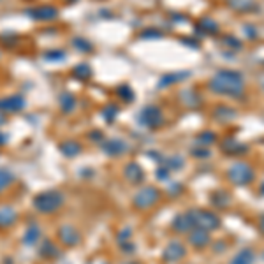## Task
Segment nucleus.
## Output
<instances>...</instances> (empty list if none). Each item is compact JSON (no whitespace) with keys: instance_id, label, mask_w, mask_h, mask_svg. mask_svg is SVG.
<instances>
[{"instance_id":"34","label":"nucleus","mask_w":264,"mask_h":264,"mask_svg":"<svg viewBox=\"0 0 264 264\" xmlns=\"http://www.w3.org/2000/svg\"><path fill=\"white\" fill-rule=\"evenodd\" d=\"M4 141H6V138H4V136H0V144H2Z\"/></svg>"},{"instance_id":"5","label":"nucleus","mask_w":264,"mask_h":264,"mask_svg":"<svg viewBox=\"0 0 264 264\" xmlns=\"http://www.w3.org/2000/svg\"><path fill=\"white\" fill-rule=\"evenodd\" d=\"M160 199V192L154 187H144L134 196V206L138 210H150Z\"/></svg>"},{"instance_id":"1","label":"nucleus","mask_w":264,"mask_h":264,"mask_svg":"<svg viewBox=\"0 0 264 264\" xmlns=\"http://www.w3.org/2000/svg\"><path fill=\"white\" fill-rule=\"evenodd\" d=\"M210 88L215 93L228 97L243 96V76L236 71H220L210 81Z\"/></svg>"},{"instance_id":"19","label":"nucleus","mask_w":264,"mask_h":264,"mask_svg":"<svg viewBox=\"0 0 264 264\" xmlns=\"http://www.w3.org/2000/svg\"><path fill=\"white\" fill-rule=\"evenodd\" d=\"M60 152L65 157H74V155H78L81 152V146L76 141H67V143H62Z\"/></svg>"},{"instance_id":"14","label":"nucleus","mask_w":264,"mask_h":264,"mask_svg":"<svg viewBox=\"0 0 264 264\" xmlns=\"http://www.w3.org/2000/svg\"><path fill=\"white\" fill-rule=\"evenodd\" d=\"M16 222V212L12 208H0V229L11 228Z\"/></svg>"},{"instance_id":"11","label":"nucleus","mask_w":264,"mask_h":264,"mask_svg":"<svg viewBox=\"0 0 264 264\" xmlns=\"http://www.w3.org/2000/svg\"><path fill=\"white\" fill-rule=\"evenodd\" d=\"M188 240H191V243L194 247H199V249H203V247H206L210 243V234H208V231L197 228V229L191 231V236H188Z\"/></svg>"},{"instance_id":"4","label":"nucleus","mask_w":264,"mask_h":264,"mask_svg":"<svg viewBox=\"0 0 264 264\" xmlns=\"http://www.w3.org/2000/svg\"><path fill=\"white\" fill-rule=\"evenodd\" d=\"M228 176L234 185H247L254 180V171L247 162H236L229 169Z\"/></svg>"},{"instance_id":"17","label":"nucleus","mask_w":264,"mask_h":264,"mask_svg":"<svg viewBox=\"0 0 264 264\" xmlns=\"http://www.w3.org/2000/svg\"><path fill=\"white\" fill-rule=\"evenodd\" d=\"M210 199H212V203L218 206V208H225V206H229L231 203V196L225 191H215Z\"/></svg>"},{"instance_id":"2","label":"nucleus","mask_w":264,"mask_h":264,"mask_svg":"<svg viewBox=\"0 0 264 264\" xmlns=\"http://www.w3.org/2000/svg\"><path fill=\"white\" fill-rule=\"evenodd\" d=\"M34 204L37 212L41 213H53L55 210H59L64 204V196L59 191H48L43 192L34 199Z\"/></svg>"},{"instance_id":"13","label":"nucleus","mask_w":264,"mask_h":264,"mask_svg":"<svg viewBox=\"0 0 264 264\" xmlns=\"http://www.w3.org/2000/svg\"><path fill=\"white\" fill-rule=\"evenodd\" d=\"M30 14L34 16L35 20H53V18H56L59 16V11L56 9H53V7H49V6H43V7H39V9H35V11H30Z\"/></svg>"},{"instance_id":"16","label":"nucleus","mask_w":264,"mask_h":264,"mask_svg":"<svg viewBox=\"0 0 264 264\" xmlns=\"http://www.w3.org/2000/svg\"><path fill=\"white\" fill-rule=\"evenodd\" d=\"M222 150H224L225 154H229V155H238V154H243V152H247V148L243 146L241 143H238L236 139H225Z\"/></svg>"},{"instance_id":"7","label":"nucleus","mask_w":264,"mask_h":264,"mask_svg":"<svg viewBox=\"0 0 264 264\" xmlns=\"http://www.w3.org/2000/svg\"><path fill=\"white\" fill-rule=\"evenodd\" d=\"M185 254H187L185 252V247L178 241H173V243H169L166 247V250H164V261L178 262L185 257Z\"/></svg>"},{"instance_id":"28","label":"nucleus","mask_w":264,"mask_h":264,"mask_svg":"<svg viewBox=\"0 0 264 264\" xmlns=\"http://www.w3.org/2000/svg\"><path fill=\"white\" fill-rule=\"evenodd\" d=\"M117 113H118V109L117 108H113V106H108V108L104 109V118L108 122H113L115 120V117H117Z\"/></svg>"},{"instance_id":"10","label":"nucleus","mask_w":264,"mask_h":264,"mask_svg":"<svg viewBox=\"0 0 264 264\" xmlns=\"http://www.w3.org/2000/svg\"><path fill=\"white\" fill-rule=\"evenodd\" d=\"M125 178L130 181V183H141V181L144 180V171L143 167L139 166V164L136 162H130L125 166Z\"/></svg>"},{"instance_id":"29","label":"nucleus","mask_w":264,"mask_h":264,"mask_svg":"<svg viewBox=\"0 0 264 264\" xmlns=\"http://www.w3.org/2000/svg\"><path fill=\"white\" fill-rule=\"evenodd\" d=\"M224 43L231 44V46H233V49H241V43H240V41H236L234 37H231V35H229V37H225Z\"/></svg>"},{"instance_id":"18","label":"nucleus","mask_w":264,"mask_h":264,"mask_svg":"<svg viewBox=\"0 0 264 264\" xmlns=\"http://www.w3.org/2000/svg\"><path fill=\"white\" fill-rule=\"evenodd\" d=\"M231 7L233 9H238L241 12H249V11H255L257 7H255L254 2H250V0H229Z\"/></svg>"},{"instance_id":"33","label":"nucleus","mask_w":264,"mask_h":264,"mask_svg":"<svg viewBox=\"0 0 264 264\" xmlns=\"http://www.w3.org/2000/svg\"><path fill=\"white\" fill-rule=\"evenodd\" d=\"M259 229H261V233L264 234V217H261V220H259Z\"/></svg>"},{"instance_id":"21","label":"nucleus","mask_w":264,"mask_h":264,"mask_svg":"<svg viewBox=\"0 0 264 264\" xmlns=\"http://www.w3.org/2000/svg\"><path fill=\"white\" fill-rule=\"evenodd\" d=\"M188 76V72H178V74H167V76H164L162 80H160V86L164 85H173V83H178V81L185 80V78Z\"/></svg>"},{"instance_id":"6","label":"nucleus","mask_w":264,"mask_h":264,"mask_svg":"<svg viewBox=\"0 0 264 264\" xmlns=\"http://www.w3.org/2000/svg\"><path fill=\"white\" fill-rule=\"evenodd\" d=\"M164 117H162V111L157 106H146L141 113H139V123L144 127H159L162 125Z\"/></svg>"},{"instance_id":"15","label":"nucleus","mask_w":264,"mask_h":264,"mask_svg":"<svg viewBox=\"0 0 264 264\" xmlns=\"http://www.w3.org/2000/svg\"><path fill=\"white\" fill-rule=\"evenodd\" d=\"M104 152L108 155H120V154H123V152L127 150V144L123 143V141H120V139H113V141H108L104 144Z\"/></svg>"},{"instance_id":"35","label":"nucleus","mask_w":264,"mask_h":264,"mask_svg":"<svg viewBox=\"0 0 264 264\" xmlns=\"http://www.w3.org/2000/svg\"><path fill=\"white\" fill-rule=\"evenodd\" d=\"M0 123H4V120H2V115H0Z\"/></svg>"},{"instance_id":"23","label":"nucleus","mask_w":264,"mask_h":264,"mask_svg":"<svg viewBox=\"0 0 264 264\" xmlns=\"http://www.w3.org/2000/svg\"><path fill=\"white\" fill-rule=\"evenodd\" d=\"M199 28H203L206 34H215V32L218 30V25H217L215 22H213V20L204 18V20H201Z\"/></svg>"},{"instance_id":"30","label":"nucleus","mask_w":264,"mask_h":264,"mask_svg":"<svg viewBox=\"0 0 264 264\" xmlns=\"http://www.w3.org/2000/svg\"><path fill=\"white\" fill-rule=\"evenodd\" d=\"M199 139H203L204 143H212V141H215V134H201Z\"/></svg>"},{"instance_id":"9","label":"nucleus","mask_w":264,"mask_h":264,"mask_svg":"<svg viewBox=\"0 0 264 264\" xmlns=\"http://www.w3.org/2000/svg\"><path fill=\"white\" fill-rule=\"evenodd\" d=\"M59 238L60 241L64 243L65 247H74L80 243V233L76 229L71 228V225H62L60 231H59Z\"/></svg>"},{"instance_id":"20","label":"nucleus","mask_w":264,"mask_h":264,"mask_svg":"<svg viewBox=\"0 0 264 264\" xmlns=\"http://www.w3.org/2000/svg\"><path fill=\"white\" fill-rule=\"evenodd\" d=\"M254 259H255V255L252 250H249V249H243L240 254L234 257V261L231 262V264H252L254 262Z\"/></svg>"},{"instance_id":"26","label":"nucleus","mask_w":264,"mask_h":264,"mask_svg":"<svg viewBox=\"0 0 264 264\" xmlns=\"http://www.w3.org/2000/svg\"><path fill=\"white\" fill-rule=\"evenodd\" d=\"M62 109L64 111H72L74 109V104H76V101H74V97L72 96H62Z\"/></svg>"},{"instance_id":"12","label":"nucleus","mask_w":264,"mask_h":264,"mask_svg":"<svg viewBox=\"0 0 264 264\" xmlns=\"http://www.w3.org/2000/svg\"><path fill=\"white\" fill-rule=\"evenodd\" d=\"M173 229L176 231V233H188V231L194 229V224L191 220V217L187 215H178L173 220Z\"/></svg>"},{"instance_id":"27","label":"nucleus","mask_w":264,"mask_h":264,"mask_svg":"<svg viewBox=\"0 0 264 264\" xmlns=\"http://www.w3.org/2000/svg\"><path fill=\"white\" fill-rule=\"evenodd\" d=\"M74 76L81 78V80H86V78L90 76V69L86 67V65H80V67L74 69Z\"/></svg>"},{"instance_id":"36","label":"nucleus","mask_w":264,"mask_h":264,"mask_svg":"<svg viewBox=\"0 0 264 264\" xmlns=\"http://www.w3.org/2000/svg\"><path fill=\"white\" fill-rule=\"evenodd\" d=\"M262 194H264V185H262Z\"/></svg>"},{"instance_id":"3","label":"nucleus","mask_w":264,"mask_h":264,"mask_svg":"<svg viewBox=\"0 0 264 264\" xmlns=\"http://www.w3.org/2000/svg\"><path fill=\"white\" fill-rule=\"evenodd\" d=\"M188 217H191L194 225L204 231H213L220 225V218L215 213L208 212V210H194V212L188 213Z\"/></svg>"},{"instance_id":"31","label":"nucleus","mask_w":264,"mask_h":264,"mask_svg":"<svg viewBox=\"0 0 264 264\" xmlns=\"http://www.w3.org/2000/svg\"><path fill=\"white\" fill-rule=\"evenodd\" d=\"M167 173H169V167H167V169H164V167H162V169H159V178H160V180H166V178H167Z\"/></svg>"},{"instance_id":"25","label":"nucleus","mask_w":264,"mask_h":264,"mask_svg":"<svg viewBox=\"0 0 264 264\" xmlns=\"http://www.w3.org/2000/svg\"><path fill=\"white\" fill-rule=\"evenodd\" d=\"M39 236H41L39 229H37V228H30V229L27 231V234H25V243H27V245H34V243L39 240Z\"/></svg>"},{"instance_id":"22","label":"nucleus","mask_w":264,"mask_h":264,"mask_svg":"<svg viewBox=\"0 0 264 264\" xmlns=\"http://www.w3.org/2000/svg\"><path fill=\"white\" fill-rule=\"evenodd\" d=\"M12 180H14V175H12L11 171H7V169H0V192H2L6 187H9V185L12 183Z\"/></svg>"},{"instance_id":"24","label":"nucleus","mask_w":264,"mask_h":264,"mask_svg":"<svg viewBox=\"0 0 264 264\" xmlns=\"http://www.w3.org/2000/svg\"><path fill=\"white\" fill-rule=\"evenodd\" d=\"M41 255H44V257H55V255H59V250H56V247L53 243L46 241L43 245V249H41Z\"/></svg>"},{"instance_id":"32","label":"nucleus","mask_w":264,"mask_h":264,"mask_svg":"<svg viewBox=\"0 0 264 264\" xmlns=\"http://www.w3.org/2000/svg\"><path fill=\"white\" fill-rule=\"evenodd\" d=\"M143 37H160L159 30H148L146 34H143Z\"/></svg>"},{"instance_id":"8","label":"nucleus","mask_w":264,"mask_h":264,"mask_svg":"<svg viewBox=\"0 0 264 264\" xmlns=\"http://www.w3.org/2000/svg\"><path fill=\"white\" fill-rule=\"evenodd\" d=\"M25 108V101L20 96H11L6 99H0V111L4 113H16V111Z\"/></svg>"}]
</instances>
